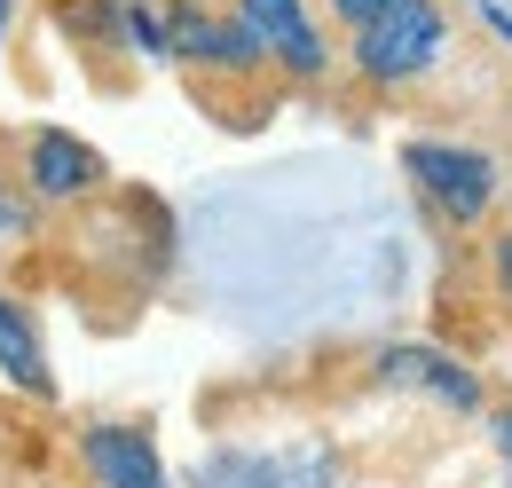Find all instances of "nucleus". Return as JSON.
<instances>
[{
	"label": "nucleus",
	"mask_w": 512,
	"mask_h": 488,
	"mask_svg": "<svg viewBox=\"0 0 512 488\" xmlns=\"http://www.w3.org/2000/svg\"><path fill=\"white\" fill-rule=\"evenodd\" d=\"M402 174L418 182V197L442 213L449 229H473L489 205H497V158L489 150H465V142H402Z\"/></svg>",
	"instance_id": "1"
},
{
	"label": "nucleus",
	"mask_w": 512,
	"mask_h": 488,
	"mask_svg": "<svg viewBox=\"0 0 512 488\" xmlns=\"http://www.w3.org/2000/svg\"><path fill=\"white\" fill-rule=\"evenodd\" d=\"M442 40H449V16L434 0H386L379 16L355 32V71L371 87H402V79H418L426 63L442 56Z\"/></svg>",
	"instance_id": "2"
},
{
	"label": "nucleus",
	"mask_w": 512,
	"mask_h": 488,
	"mask_svg": "<svg viewBox=\"0 0 512 488\" xmlns=\"http://www.w3.org/2000/svg\"><path fill=\"white\" fill-rule=\"evenodd\" d=\"M16 182L32 189V205H79L111 182V166L71 134V126H32L24 134V174Z\"/></svg>",
	"instance_id": "3"
},
{
	"label": "nucleus",
	"mask_w": 512,
	"mask_h": 488,
	"mask_svg": "<svg viewBox=\"0 0 512 488\" xmlns=\"http://www.w3.org/2000/svg\"><path fill=\"white\" fill-rule=\"evenodd\" d=\"M237 24L253 32L260 56L284 63L292 79H323V71H331V48H323L308 0H237Z\"/></svg>",
	"instance_id": "4"
},
{
	"label": "nucleus",
	"mask_w": 512,
	"mask_h": 488,
	"mask_svg": "<svg viewBox=\"0 0 512 488\" xmlns=\"http://www.w3.org/2000/svg\"><path fill=\"white\" fill-rule=\"evenodd\" d=\"M190 488H331V457H323V449H292V457L205 449L190 465Z\"/></svg>",
	"instance_id": "5"
},
{
	"label": "nucleus",
	"mask_w": 512,
	"mask_h": 488,
	"mask_svg": "<svg viewBox=\"0 0 512 488\" xmlns=\"http://www.w3.org/2000/svg\"><path fill=\"white\" fill-rule=\"evenodd\" d=\"M166 32H174V63H197V71H260V48L253 32L237 24V8L229 16H213V8H197V0H174L166 8Z\"/></svg>",
	"instance_id": "6"
},
{
	"label": "nucleus",
	"mask_w": 512,
	"mask_h": 488,
	"mask_svg": "<svg viewBox=\"0 0 512 488\" xmlns=\"http://www.w3.org/2000/svg\"><path fill=\"white\" fill-rule=\"evenodd\" d=\"M79 457H87L95 488H174L166 465H158V441L142 426H87L79 433Z\"/></svg>",
	"instance_id": "7"
},
{
	"label": "nucleus",
	"mask_w": 512,
	"mask_h": 488,
	"mask_svg": "<svg viewBox=\"0 0 512 488\" xmlns=\"http://www.w3.org/2000/svg\"><path fill=\"white\" fill-rule=\"evenodd\" d=\"M379 370H386V386H418L449 410H481V378L465 363H449V355H434V347H386Z\"/></svg>",
	"instance_id": "8"
},
{
	"label": "nucleus",
	"mask_w": 512,
	"mask_h": 488,
	"mask_svg": "<svg viewBox=\"0 0 512 488\" xmlns=\"http://www.w3.org/2000/svg\"><path fill=\"white\" fill-rule=\"evenodd\" d=\"M0 370H8V386H24L32 402H48L56 394V370H48V347H40V331H32V315L0 292Z\"/></svg>",
	"instance_id": "9"
},
{
	"label": "nucleus",
	"mask_w": 512,
	"mask_h": 488,
	"mask_svg": "<svg viewBox=\"0 0 512 488\" xmlns=\"http://www.w3.org/2000/svg\"><path fill=\"white\" fill-rule=\"evenodd\" d=\"M24 229H32V189L0 174V237H24Z\"/></svg>",
	"instance_id": "10"
},
{
	"label": "nucleus",
	"mask_w": 512,
	"mask_h": 488,
	"mask_svg": "<svg viewBox=\"0 0 512 488\" xmlns=\"http://www.w3.org/2000/svg\"><path fill=\"white\" fill-rule=\"evenodd\" d=\"M379 8H386V0H331V16H339V24H355V32H363Z\"/></svg>",
	"instance_id": "11"
},
{
	"label": "nucleus",
	"mask_w": 512,
	"mask_h": 488,
	"mask_svg": "<svg viewBox=\"0 0 512 488\" xmlns=\"http://www.w3.org/2000/svg\"><path fill=\"white\" fill-rule=\"evenodd\" d=\"M481 16L497 24V40H512V8H505V0H481Z\"/></svg>",
	"instance_id": "12"
},
{
	"label": "nucleus",
	"mask_w": 512,
	"mask_h": 488,
	"mask_svg": "<svg viewBox=\"0 0 512 488\" xmlns=\"http://www.w3.org/2000/svg\"><path fill=\"white\" fill-rule=\"evenodd\" d=\"M497 449H505V473H512V410L497 418Z\"/></svg>",
	"instance_id": "13"
},
{
	"label": "nucleus",
	"mask_w": 512,
	"mask_h": 488,
	"mask_svg": "<svg viewBox=\"0 0 512 488\" xmlns=\"http://www.w3.org/2000/svg\"><path fill=\"white\" fill-rule=\"evenodd\" d=\"M497 276H505V292H512V237L497 244Z\"/></svg>",
	"instance_id": "14"
},
{
	"label": "nucleus",
	"mask_w": 512,
	"mask_h": 488,
	"mask_svg": "<svg viewBox=\"0 0 512 488\" xmlns=\"http://www.w3.org/2000/svg\"><path fill=\"white\" fill-rule=\"evenodd\" d=\"M8 24H16V0H0V48H8Z\"/></svg>",
	"instance_id": "15"
}]
</instances>
